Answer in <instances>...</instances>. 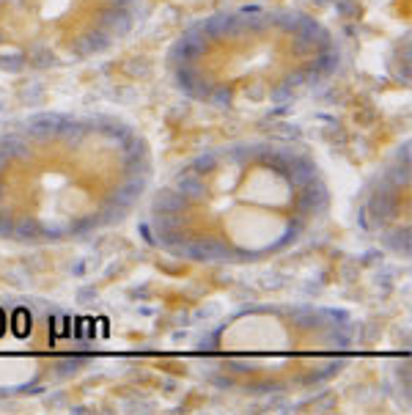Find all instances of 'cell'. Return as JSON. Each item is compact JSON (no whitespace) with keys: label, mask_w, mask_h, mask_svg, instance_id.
<instances>
[{"label":"cell","mask_w":412,"mask_h":415,"mask_svg":"<svg viewBox=\"0 0 412 415\" xmlns=\"http://www.w3.org/2000/svg\"><path fill=\"white\" fill-rule=\"evenodd\" d=\"M154 184L146 135L113 113L44 110L0 127V242H85L127 220Z\"/></svg>","instance_id":"2"},{"label":"cell","mask_w":412,"mask_h":415,"mask_svg":"<svg viewBox=\"0 0 412 415\" xmlns=\"http://www.w3.org/2000/svg\"><path fill=\"white\" fill-rule=\"evenodd\" d=\"M360 319L308 300L253 303L217 319L193 347L201 380L245 399L300 396L335 383L355 361Z\"/></svg>","instance_id":"4"},{"label":"cell","mask_w":412,"mask_h":415,"mask_svg":"<svg viewBox=\"0 0 412 415\" xmlns=\"http://www.w3.org/2000/svg\"><path fill=\"white\" fill-rule=\"evenodd\" d=\"M319 160L291 140H234L184 160L157 187L143 231L190 264L248 267L300 248L330 212Z\"/></svg>","instance_id":"1"},{"label":"cell","mask_w":412,"mask_h":415,"mask_svg":"<svg viewBox=\"0 0 412 415\" xmlns=\"http://www.w3.org/2000/svg\"><path fill=\"white\" fill-rule=\"evenodd\" d=\"M140 17L143 0H0V72L88 64L119 47Z\"/></svg>","instance_id":"5"},{"label":"cell","mask_w":412,"mask_h":415,"mask_svg":"<svg viewBox=\"0 0 412 415\" xmlns=\"http://www.w3.org/2000/svg\"><path fill=\"white\" fill-rule=\"evenodd\" d=\"M97 358L88 319L33 294H0V402L36 399L78 380Z\"/></svg>","instance_id":"6"},{"label":"cell","mask_w":412,"mask_h":415,"mask_svg":"<svg viewBox=\"0 0 412 415\" xmlns=\"http://www.w3.org/2000/svg\"><path fill=\"white\" fill-rule=\"evenodd\" d=\"M333 28L300 8L239 6L195 20L171 42L165 75L184 100L220 110L303 102L341 72Z\"/></svg>","instance_id":"3"},{"label":"cell","mask_w":412,"mask_h":415,"mask_svg":"<svg viewBox=\"0 0 412 415\" xmlns=\"http://www.w3.org/2000/svg\"><path fill=\"white\" fill-rule=\"evenodd\" d=\"M363 226L396 256H410V149L399 146L363 196Z\"/></svg>","instance_id":"7"}]
</instances>
